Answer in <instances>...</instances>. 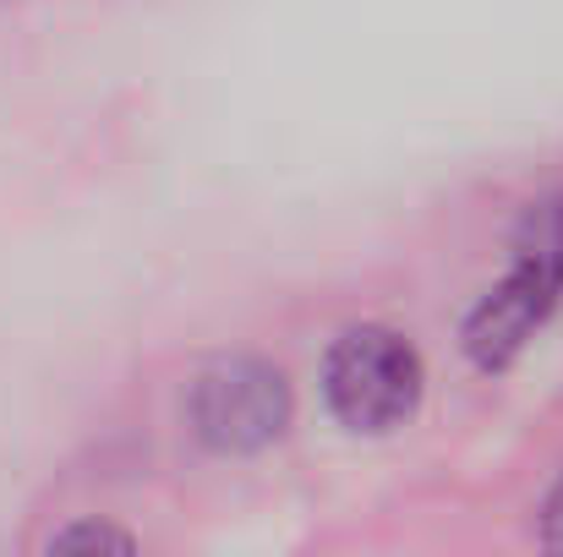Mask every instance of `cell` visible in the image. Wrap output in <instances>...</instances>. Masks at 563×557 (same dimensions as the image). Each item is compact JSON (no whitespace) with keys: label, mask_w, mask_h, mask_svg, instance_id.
<instances>
[{"label":"cell","mask_w":563,"mask_h":557,"mask_svg":"<svg viewBox=\"0 0 563 557\" xmlns=\"http://www.w3.org/2000/svg\"><path fill=\"white\" fill-rule=\"evenodd\" d=\"M323 393L329 410L356 426V432H383L405 421L421 399V361L416 350L388 334V328H356L345 334L329 361H323Z\"/></svg>","instance_id":"1"},{"label":"cell","mask_w":563,"mask_h":557,"mask_svg":"<svg viewBox=\"0 0 563 557\" xmlns=\"http://www.w3.org/2000/svg\"><path fill=\"white\" fill-rule=\"evenodd\" d=\"M559 296H563L559 279L520 257V263L509 268V279H504L498 290H487L482 307H476L471 323H465V350H471V361L487 371L509 367V361L537 339V328L553 318Z\"/></svg>","instance_id":"3"},{"label":"cell","mask_w":563,"mask_h":557,"mask_svg":"<svg viewBox=\"0 0 563 557\" xmlns=\"http://www.w3.org/2000/svg\"><path fill=\"white\" fill-rule=\"evenodd\" d=\"M290 421V388L263 361H224L191 393V426L219 454H252Z\"/></svg>","instance_id":"2"},{"label":"cell","mask_w":563,"mask_h":557,"mask_svg":"<svg viewBox=\"0 0 563 557\" xmlns=\"http://www.w3.org/2000/svg\"><path fill=\"white\" fill-rule=\"evenodd\" d=\"M49 547H132V542L115 536V531H66V536H55Z\"/></svg>","instance_id":"5"},{"label":"cell","mask_w":563,"mask_h":557,"mask_svg":"<svg viewBox=\"0 0 563 557\" xmlns=\"http://www.w3.org/2000/svg\"><path fill=\"white\" fill-rule=\"evenodd\" d=\"M520 257L563 285V197H548L542 208H531V219L520 230Z\"/></svg>","instance_id":"4"},{"label":"cell","mask_w":563,"mask_h":557,"mask_svg":"<svg viewBox=\"0 0 563 557\" xmlns=\"http://www.w3.org/2000/svg\"><path fill=\"white\" fill-rule=\"evenodd\" d=\"M542 531H548L553 547H563V481H559V492L548 498V520H542Z\"/></svg>","instance_id":"6"}]
</instances>
